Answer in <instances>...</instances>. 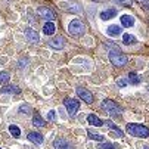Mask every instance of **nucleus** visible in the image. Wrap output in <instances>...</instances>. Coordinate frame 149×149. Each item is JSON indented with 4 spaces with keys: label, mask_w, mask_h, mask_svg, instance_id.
Instances as JSON below:
<instances>
[{
    "label": "nucleus",
    "mask_w": 149,
    "mask_h": 149,
    "mask_svg": "<svg viewBox=\"0 0 149 149\" xmlns=\"http://www.w3.org/2000/svg\"><path fill=\"white\" fill-rule=\"evenodd\" d=\"M127 133H130L134 137H149V129L143 124H134V123H129L125 125Z\"/></svg>",
    "instance_id": "obj_1"
},
{
    "label": "nucleus",
    "mask_w": 149,
    "mask_h": 149,
    "mask_svg": "<svg viewBox=\"0 0 149 149\" xmlns=\"http://www.w3.org/2000/svg\"><path fill=\"white\" fill-rule=\"evenodd\" d=\"M109 61L114 67H124L127 63V56L121 53L120 50H111L109 52Z\"/></svg>",
    "instance_id": "obj_2"
},
{
    "label": "nucleus",
    "mask_w": 149,
    "mask_h": 149,
    "mask_svg": "<svg viewBox=\"0 0 149 149\" xmlns=\"http://www.w3.org/2000/svg\"><path fill=\"white\" fill-rule=\"evenodd\" d=\"M102 106L108 111V114L109 115H112V117H121V112H123V109L120 108V106L115 103V102H112V100H109V99H105L103 102H102Z\"/></svg>",
    "instance_id": "obj_3"
},
{
    "label": "nucleus",
    "mask_w": 149,
    "mask_h": 149,
    "mask_svg": "<svg viewBox=\"0 0 149 149\" xmlns=\"http://www.w3.org/2000/svg\"><path fill=\"white\" fill-rule=\"evenodd\" d=\"M63 105H65V108L68 111V114L71 117H74L77 114V111L80 109V100L78 99H72V97H67L63 100Z\"/></svg>",
    "instance_id": "obj_4"
},
{
    "label": "nucleus",
    "mask_w": 149,
    "mask_h": 149,
    "mask_svg": "<svg viewBox=\"0 0 149 149\" xmlns=\"http://www.w3.org/2000/svg\"><path fill=\"white\" fill-rule=\"evenodd\" d=\"M68 33L71 36H81V34H84V24L81 22L80 19L71 21L70 25H68Z\"/></svg>",
    "instance_id": "obj_5"
},
{
    "label": "nucleus",
    "mask_w": 149,
    "mask_h": 149,
    "mask_svg": "<svg viewBox=\"0 0 149 149\" xmlns=\"http://www.w3.org/2000/svg\"><path fill=\"white\" fill-rule=\"evenodd\" d=\"M77 96L80 99H83V102H86V103H93V95L92 92H89L87 89H84V87H77Z\"/></svg>",
    "instance_id": "obj_6"
},
{
    "label": "nucleus",
    "mask_w": 149,
    "mask_h": 149,
    "mask_svg": "<svg viewBox=\"0 0 149 149\" xmlns=\"http://www.w3.org/2000/svg\"><path fill=\"white\" fill-rule=\"evenodd\" d=\"M37 12H38V15H40L41 18L46 19V21H53V19L56 18L55 12H53L50 8H46V6H40Z\"/></svg>",
    "instance_id": "obj_7"
},
{
    "label": "nucleus",
    "mask_w": 149,
    "mask_h": 149,
    "mask_svg": "<svg viewBox=\"0 0 149 149\" xmlns=\"http://www.w3.org/2000/svg\"><path fill=\"white\" fill-rule=\"evenodd\" d=\"M49 46L55 50H61V49H63V46H65V38H63L62 36H56L49 41Z\"/></svg>",
    "instance_id": "obj_8"
},
{
    "label": "nucleus",
    "mask_w": 149,
    "mask_h": 149,
    "mask_svg": "<svg viewBox=\"0 0 149 149\" xmlns=\"http://www.w3.org/2000/svg\"><path fill=\"white\" fill-rule=\"evenodd\" d=\"M53 148H55V149H72V145H71L67 139L58 137V139L53 140Z\"/></svg>",
    "instance_id": "obj_9"
},
{
    "label": "nucleus",
    "mask_w": 149,
    "mask_h": 149,
    "mask_svg": "<svg viewBox=\"0 0 149 149\" xmlns=\"http://www.w3.org/2000/svg\"><path fill=\"white\" fill-rule=\"evenodd\" d=\"M25 37H27V40L30 41V43H38V40H40L38 33L36 30H33V28L25 30Z\"/></svg>",
    "instance_id": "obj_10"
},
{
    "label": "nucleus",
    "mask_w": 149,
    "mask_h": 149,
    "mask_svg": "<svg viewBox=\"0 0 149 149\" xmlns=\"http://www.w3.org/2000/svg\"><path fill=\"white\" fill-rule=\"evenodd\" d=\"M117 13H118V10H117L115 8H111V9H106V10H103V12L100 13V19H103V21H108V19H112L114 16H117Z\"/></svg>",
    "instance_id": "obj_11"
},
{
    "label": "nucleus",
    "mask_w": 149,
    "mask_h": 149,
    "mask_svg": "<svg viewBox=\"0 0 149 149\" xmlns=\"http://www.w3.org/2000/svg\"><path fill=\"white\" fill-rule=\"evenodd\" d=\"M28 140L30 142H33V143H37V145H41L45 142V137L41 136L40 133H36V132H31V133H28Z\"/></svg>",
    "instance_id": "obj_12"
},
{
    "label": "nucleus",
    "mask_w": 149,
    "mask_h": 149,
    "mask_svg": "<svg viewBox=\"0 0 149 149\" xmlns=\"http://www.w3.org/2000/svg\"><path fill=\"white\" fill-rule=\"evenodd\" d=\"M121 25L125 28H130L134 25V18L132 15H123L121 16Z\"/></svg>",
    "instance_id": "obj_13"
},
{
    "label": "nucleus",
    "mask_w": 149,
    "mask_h": 149,
    "mask_svg": "<svg viewBox=\"0 0 149 149\" xmlns=\"http://www.w3.org/2000/svg\"><path fill=\"white\" fill-rule=\"evenodd\" d=\"M121 33H123V28L118 27V25H109L106 28V34L111 36V37H118Z\"/></svg>",
    "instance_id": "obj_14"
},
{
    "label": "nucleus",
    "mask_w": 149,
    "mask_h": 149,
    "mask_svg": "<svg viewBox=\"0 0 149 149\" xmlns=\"http://www.w3.org/2000/svg\"><path fill=\"white\" fill-rule=\"evenodd\" d=\"M87 121H89L90 125H95V127H102V125H103V121H102L99 117H96L95 114H90V115L87 117Z\"/></svg>",
    "instance_id": "obj_15"
},
{
    "label": "nucleus",
    "mask_w": 149,
    "mask_h": 149,
    "mask_svg": "<svg viewBox=\"0 0 149 149\" xmlns=\"http://www.w3.org/2000/svg\"><path fill=\"white\" fill-rule=\"evenodd\" d=\"M55 24L52 22V21H47V22L45 24V27H43V33L46 34V36H52V34H55Z\"/></svg>",
    "instance_id": "obj_16"
},
{
    "label": "nucleus",
    "mask_w": 149,
    "mask_h": 149,
    "mask_svg": "<svg viewBox=\"0 0 149 149\" xmlns=\"http://www.w3.org/2000/svg\"><path fill=\"white\" fill-rule=\"evenodd\" d=\"M33 124H34L36 127H45V125H46V121L41 118V115H40L38 112H36V114L33 115Z\"/></svg>",
    "instance_id": "obj_17"
},
{
    "label": "nucleus",
    "mask_w": 149,
    "mask_h": 149,
    "mask_svg": "<svg viewBox=\"0 0 149 149\" xmlns=\"http://www.w3.org/2000/svg\"><path fill=\"white\" fill-rule=\"evenodd\" d=\"M2 93H13V95H19L21 93V89L18 86H5L2 90Z\"/></svg>",
    "instance_id": "obj_18"
},
{
    "label": "nucleus",
    "mask_w": 149,
    "mask_h": 149,
    "mask_svg": "<svg viewBox=\"0 0 149 149\" xmlns=\"http://www.w3.org/2000/svg\"><path fill=\"white\" fill-rule=\"evenodd\" d=\"M105 124L108 125L111 130H114V132H115V133L118 134V137H124V133H123V132H121V130L118 129V127H117V125H115V124H114V123H112L111 120H106V121H105Z\"/></svg>",
    "instance_id": "obj_19"
},
{
    "label": "nucleus",
    "mask_w": 149,
    "mask_h": 149,
    "mask_svg": "<svg viewBox=\"0 0 149 149\" xmlns=\"http://www.w3.org/2000/svg\"><path fill=\"white\" fill-rule=\"evenodd\" d=\"M123 43L127 45V46L134 45V43H136V37L132 36V34H124V36H123Z\"/></svg>",
    "instance_id": "obj_20"
},
{
    "label": "nucleus",
    "mask_w": 149,
    "mask_h": 149,
    "mask_svg": "<svg viewBox=\"0 0 149 149\" xmlns=\"http://www.w3.org/2000/svg\"><path fill=\"white\" fill-rule=\"evenodd\" d=\"M9 132H10V134L13 136V137H19L21 136V130H19V127L18 125H9Z\"/></svg>",
    "instance_id": "obj_21"
},
{
    "label": "nucleus",
    "mask_w": 149,
    "mask_h": 149,
    "mask_svg": "<svg viewBox=\"0 0 149 149\" xmlns=\"http://www.w3.org/2000/svg\"><path fill=\"white\" fill-rule=\"evenodd\" d=\"M9 78H10L9 72H6V71H0V84H6V83L9 81Z\"/></svg>",
    "instance_id": "obj_22"
},
{
    "label": "nucleus",
    "mask_w": 149,
    "mask_h": 149,
    "mask_svg": "<svg viewBox=\"0 0 149 149\" xmlns=\"http://www.w3.org/2000/svg\"><path fill=\"white\" fill-rule=\"evenodd\" d=\"M129 81H130L132 84H139V83H140V78H139V75H137L136 72H130V74H129Z\"/></svg>",
    "instance_id": "obj_23"
},
{
    "label": "nucleus",
    "mask_w": 149,
    "mask_h": 149,
    "mask_svg": "<svg viewBox=\"0 0 149 149\" xmlns=\"http://www.w3.org/2000/svg\"><path fill=\"white\" fill-rule=\"evenodd\" d=\"M114 2L120 6H124V8H130L133 5V0H114Z\"/></svg>",
    "instance_id": "obj_24"
},
{
    "label": "nucleus",
    "mask_w": 149,
    "mask_h": 149,
    "mask_svg": "<svg viewBox=\"0 0 149 149\" xmlns=\"http://www.w3.org/2000/svg\"><path fill=\"white\" fill-rule=\"evenodd\" d=\"M89 137H90L92 140H97V142H102V140H103V136H100V134H95L92 130H89Z\"/></svg>",
    "instance_id": "obj_25"
},
{
    "label": "nucleus",
    "mask_w": 149,
    "mask_h": 149,
    "mask_svg": "<svg viewBox=\"0 0 149 149\" xmlns=\"http://www.w3.org/2000/svg\"><path fill=\"white\" fill-rule=\"evenodd\" d=\"M63 6V9H67V10H71V12H80V9H78V5H62Z\"/></svg>",
    "instance_id": "obj_26"
},
{
    "label": "nucleus",
    "mask_w": 149,
    "mask_h": 149,
    "mask_svg": "<svg viewBox=\"0 0 149 149\" xmlns=\"http://www.w3.org/2000/svg\"><path fill=\"white\" fill-rule=\"evenodd\" d=\"M19 112H24V114H30L31 112V108H30V105H21L19 106Z\"/></svg>",
    "instance_id": "obj_27"
},
{
    "label": "nucleus",
    "mask_w": 149,
    "mask_h": 149,
    "mask_svg": "<svg viewBox=\"0 0 149 149\" xmlns=\"http://www.w3.org/2000/svg\"><path fill=\"white\" fill-rule=\"evenodd\" d=\"M97 149H115V146L112 143H100L97 146Z\"/></svg>",
    "instance_id": "obj_28"
},
{
    "label": "nucleus",
    "mask_w": 149,
    "mask_h": 149,
    "mask_svg": "<svg viewBox=\"0 0 149 149\" xmlns=\"http://www.w3.org/2000/svg\"><path fill=\"white\" fill-rule=\"evenodd\" d=\"M117 84H118V87H125L127 84H129V80H127V78H120L117 81Z\"/></svg>",
    "instance_id": "obj_29"
},
{
    "label": "nucleus",
    "mask_w": 149,
    "mask_h": 149,
    "mask_svg": "<svg viewBox=\"0 0 149 149\" xmlns=\"http://www.w3.org/2000/svg\"><path fill=\"white\" fill-rule=\"evenodd\" d=\"M140 3H142V6H143L146 10H149V0H140Z\"/></svg>",
    "instance_id": "obj_30"
},
{
    "label": "nucleus",
    "mask_w": 149,
    "mask_h": 149,
    "mask_svg": "<svg viewBox=\"0 0 149 149\" xmlns=\"http://www.w3.org/2000/svg\"><path fill=\"white\" fill-rule=\"evenodd\" d=\"M55 120V111H49V121Z\"/></svg>",
    "instance_id": "obj_31"
}]
</instances>
